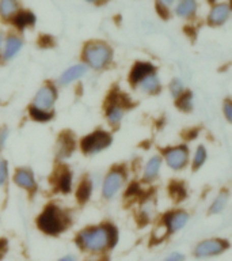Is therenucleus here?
I'll return each mask as SVG.
<instances>
[{"mask_svg": "<svg viewBox=\"0 0 232 261\" xmlns=\"http://www.w3.org/2000/svg\"><path fill=\"white\" fill-rule=\"evenodd\" d=\"M155 72V65L148 61H137L134 63L129 73V82L133 86H137L138 82L144 79L147 75Z\"/></svg>", "mask_w": 232, "mask_h": 261, "instance_id": "11", "label": "nucleus"}, {"mask_svg": "<svg viewBox=\"0 0 232 261\" xmlns=\"http://www.w3.org/2000/svg\"><path fill=\"white\" fill-rule=\"evenodd\" d=\"M138 87L141 91L147 94H158L162 89V83H160V79H159L158 73L152 72L150 75H147L144 79L138 82Z\"/></svg>", "mask_w": 232, "mask_h": 261, "instance_id": "18", "label": "nucleus"}, {"mask_svg": "<svg viewBox=\"0 0 232 261\" xmlns=\"http://www.w3.org/2000/svg\"><path fill=\"white\" fill-rule=\"evenodd\" d=\"M87 65L85 64H75L72 67H69L68 69H65L64 72L61 73V76L59 77V85L60 86H68L72 85L73 82H76L77 79H80L87 72Z\"/></svg>", "mask_w": 232, "mask_h": 261, "instance_id": "12", "label": "nucleus"}, {"mask_svg": "<svg viewBox=\"0 0 232 261\" xmlns=\"http://www.w3.org/2000/svg\"><path fill=\"white\" fill-rule=\"evenodd\" d=\"M168 90H170L171 95L177 99V98L185 91V86H183L182 81H181L179 77H174V79L170 82V85H168Z\"/></svg>", "mask_w": 232, "mask_h": 261, "instance_id": "28", "label": "nucleus"}, {"mask_svg": "<svg viewBox=\"0 0 232 261\" xmlns=\"http://www.w3.org/2000/svg\"><path fill=\"white\" fill-rule=\"evenodd\" d=\"M18 0H0V16L3 19H11L18 12Z\"/></svg>", "mask_w": 232, "mask_h": 261, "instance_id": "20", "label": "nucleus"}, {"mask_svg": "<svg viewBox=\"0 0 232 261\" xmlns=\"http://www.w3.org/2000/svg\"><path fill=\"white\" fill-rule=\"evenodd\" d=\"M85 2H89V3H95V2H98V0H85Z\"/></svg>", "mask_w": 232, "mask_h": 261, "instance_id": "38", "label": "nucleus"}, {"mask_svg": "<svg viewBox=\"0 0 232 261\" xmlns=\"http://www.w3.org/2000/svg\"><path fill=\"white\" fill-rule=\"evenodd\" d=\"M113 49L103 41H90L83 49V59L87 67L93 69H103L111 63Z\"/></svg>", "mask_w": 232, "mask_h": 261, "instance_id": "3", "label": "nucleus"}, {"mask_svg": "<svg viewBox=\"0 0 232 261\" xmlns=\"http://www.w3.org/2000/svg\"><path fill=\"white\" fill-rule=\"evenodd\" d=\"M177 106L183 112H190L193 109V94L190 91H183L178 98H177Z\"/></svg>", "mask_w": 232, "mask_h": 261, "instance_id": "26", "label": "nucleus"}, {"mask_svg": "<svg viewBox=\"0 0 232 261\" xmlns=\"http://www.w3.org/2000/svg\"><path fill=\"white\" fill-rule=\"evenodd\" d=\"M8 178V163L4 159H0V187L7 182Z\"/></svg>", "mask_w": 232, "mask_h": 261, "instance_id": "30", "label": "nucleus"}, {"mask_svg": "<svg viewBox=\"0 0 232 261\" xmlns=\"http://www.w3.org/2000/svg\"><path fill=\"white\" fill-rule=\"evenodd\" d=\"M34 22H36V16L33 15L30 11L16 12L15 16H14V24L20 30H23L28 26H33Z\"/></svg>", "mask_w": 232, "mask_h": 261, "instance_id": "24", "label": "nucleus"}, {"mask_svg": "<svg viewBox=\"0 0 232 261\" xmlns=\"http://www.w3.org/2000/svg\"><path fill=\"white\" fill-rule=\"evenodd\" d=\"M223 113L225 116V120L228 122L232 121V103H231V99L228 98L224 101V105H223Z\"/></svg>", "mask_w": 232, "mask_h": 261, "instance_id": "31", "label": "nucleus"}, {"mask_svg": "<svg viewBox=\"0 0 232 261\" xmlns=\"http://www.w3.org/2000/svg\"><path fill=\"white\" fill-rule=\"evenodd\" d=\"M163 261H185V256H183L182 253L174 252L171 253V254H168Z\"/></svg>", "mask_w": 232, "mask_h": 261, "instance_id": "33", "label": "nucleus"}, {"mask_svg": "<svg viewBox=\"0 0 232 261\" xmlns=\"http://www.w3.org/2000/svg\"><path fill=\"white\" fill-rule=\"evenodd\" d=\"M159 3L162 4V6H164V7H170L171 4L174 3V0H159Z\"/></svg>", "mask_w": 232, "mask_h": 261, "instance_id": "35", "label": "nucleus"}, {"mask_svg": "<svg viewBox=\"0 0 232 261\" xmlns=\"http://www.w3.org/2000/svg\"><path fill=\"white\" fill-rule=\"evenodd\" d=\"M8 139V129L7 128H0V150H3Z\"/></svg>", "mask_w": 232, "mask_h": 261, "instance_id": "32", "label": "nucleus"}, {"mask_svg": "<svg viewBox=\"0 0 232 261\" xmlns=\"http://www.w3.org/2000/svg\"><path fill=\"white\" fill-rule=\"evenodd\" d=\"M113 143V136L107 130L98 129L93 134L85 135L80 140L81 151L87 155H94L106 150Z\"/></svg>", "mask_w": 232, "mask_h": 261, "instance_id": "4", "label": "nucleus"}, {"mask_svg": "<svg viewBox=\"0 0 232 261\" xmlns=\"http://www.w3.org/2000/svg\"><path fill=\"white\" fill-rule=\"evenodd\" d=\"M57 101V89L50 83H46L41 87L34 95L32 108L37 110H42L46 113H53L54 105Z\"/></svg>", "mask_w": 232, "mask_h": 261, "instance_id": "7", "label": "nucleus"}, {"mask_svg": "<svg viewBox=\"0 0 232 261\" xmlns=\"http://www.w3.org/2000/svg\"><path fill=\"white\" fill-rule=\"evenodd\" d=\"M124 103L120 102L117 98H113V101L109 102L106 108V120L111 126H117L124 117Z\"/></svg>", "mask_w": 232, "mask_h": 261, "instance_id": "14", "label": "nucleus"}, {"mask_svg": "<svg viewBox=\"0 0 232 261\" xmlns=\"http://www.w3.org/2000/svg\"><path fill=\"white\" fill-rule=\"evenodd\" d=\"M208 158V151L207 148L204 146H198L195 148V152L193 155V162H191V167H193V170L197 171L198 169L204 166V163L207 162Z\"/></svg>", "mask_w": 232, "mask_h": 261, "instance_id": "25", "label": "nucleus"}, {"mask_svg": "<svg viewBox=\"0 0 232 261\" xmlns=\"http://www.w3.org/2000/svg\"><path fill=\"white\" fill-rule=\"evenodd\" d=\"M189 147L186 144H178V146L167 147L163 151V158L166 161L167 166L170 167L171 170L179 171L183 170L189 163Z\"/></svg>", "mask_w": 232, "mask_h": 261, "instance_id": "6", "label": "nucleus"}, {"mask_svg": "<svg viewBox=\"0 0 232 261\" xmlns=\"http://www.w3.org/2000/svg\"><path fill=\"white\" fill-rule=\"evenodd\" d=\"M160 169H162V156L155 155V156L148 159V162L146 163L144 171H142V179L146 182H152L158 178Z\"/></svg>", "mask_w": 232, "mask_h": 261, "instance_id": "16", "label": "nucleus"}, {"mask_svg": "<svg viewBox=\"0 0 232 261\" xmlns=\"http://www.w3.org/2000/svg\"><path fill=\"white\" fill-rule=\"evenodd\" d=\"M228 199H229V195H228L227 191L220 192L219 195L215 197V200H213V203L211 204V207H209V214H212V215L221 214L225 210V207H227Z\"/></svg>", "mask_w": 232, "mask_h": 261, "instance_id": "21", "label": "nucleus"}, {"mask_svg": "<svg viewBox=\"0 0 232 261\" xmlns=\"http://www.w3.org/2000/svg\"><path fill=\"white\" fill-rule=\"evenodd\" d=\"M229 248V242L223 238H209L201 241L194 249V256L197 258H208V257L219 256Z\"/></svg>", "mask_w": 232, "mask_h": 261, "instance_id": "8", "label": "nucleus"}, {"mask_svg": "<svg viewBox=\"0 0 232 261\" xmlns=\"http://www.w3.org/2000/svg\"><path fill=\"white\" fill-rule=\"evenodd\" d=\"M75 241L81 250L90 253H103L115 246L118 241V231L113 224H99L81 230Z\"/></svg>", "mask_w": 232, "mask_h": 261, "instance_id": "1", "label": "nucleus"}, {"mask_svg": "<svg viewBox=\"0 0 232 261\" xmlns=\"http://www.w3.org/2000/svg\"><path fill=\"white\" fill-rule=\"evenodd\" d=\"M23 46V41L18 36H8L4 46L2 48V57L3 60H11L20 52V49Z\"/></svg>", "mask_w": 232, "mask_h": 261, "instance_id": "15", "label": "nucleus"}, {"mask_svg": "<svg viewBox=\"0 0 232 261\" xmlns=\"http://www.w3.org/2000/svg\"><path fill=\"white\" fill-rule=\"evenodd\" d=\"M28 113H30V117L33 120H36L38 122H46L53 117V113H46V112H42V110H37L32 108V106L28 109Z\"/></svg>", "mask_w": 232, "mask_h": 261, "instance_id": "29", "label": "nucleus"}, {"mask_svg": "<svg viewBox=\"0 0 232 261\" xmlns=\"http://www.w3.org/2000/svg\"><path fill=\"white\" fill-rule=\"evenodd\" d=\"M57 191L61 193H69L72 189V173L69 170H63L59 173L56 182Z\"/></svg>", "mask_w": 232, "mask_h": 261, "instance_id": "22", "label": "nucleus"}, {"mask_svg": "<svg viewBox=\"0 0 232 261\" xmlns=\"http://www.w3.org/2000/svg\"><path fill=\"white\" fill-rule=\"evenodd\" d=\"M229 14H231V8L229 6L225 3L217 4L215 7L212 8L209 15H208V22L212 26H221L228 20L229 18Z\"/></svg>", "mask_w": 232, "mask_h": 261, "instance_id": "13", "label": "nucleus"}, {"mask_svg": "<svg viewBox=\"0 0 232 261\" xmlns=\"http://www.w3.org/2000/svg\"><path fill=\"white\" fill-rule=\"evenodd\" d=\"M126 181L125 167L115 166L105 175L103 184H102V196L106 200L113 199L118 192L121 191Z\"/></svg>", "mask_w": 232, "mask_h": 261, "instance_id": "5", "label": "nucleus"}, {"mask_svg": "<svg viewBox=\"0 0 232 261\" xmlns=\"http://www.w3.org/2000/svg\"><path fill=\"white\" fill-rule=\"evenodd\" d=\"M4 246H6V241H0V257L3 256V253L6 252V250H4Z\"/></svg>", "mask_w": 232, "mask_h": 261, "instance_id": "36", "label": "nucleus"}, {"mask_svg": "<svg viewBox=\"0 0 232 261\" xmlns=\"http://www.w3.org/2000/svg\"><path fill=\"white\" fill-rule=\"evenodd\" d=\"M12 181L20 187L22 189H26L28 192L37 191V182L34 178V173H33L28 167H19L16 169L12 177Z\"/></svg>", "mask_w": 232, "mask_h": 261, "instance_id": "10", "label": "nucleus"}, {"mask_svg": "<svg viewBox=\"0 0 232 261\" xmlns=\"http://www.w3.org/2000/svg\"><path fill=\"white\" fill-rule=\"evenodd\" d=\"M59 261H77L76 256H73V254H67V256L61 257Z\"/></svg>", "mask_w": 232, "mask_h": 261, "instance_id": "34", "label": "nucleus"}, {"mask_svg": "<svg viewBox=\"0 0 232 261\" xmlns=\"http://www.w3.org/2000/svg\"><path fill=\"white\" fill-rule=\"evenodd\" d=\"M71 223L68 214L56 204H49L37 218V226L48 236H59L64 232Z\"/></svg>", "mask_w": 232, "mask_h": 261, "instance_id": "2", "label": "nucleus"}, {"mask_svg": "<svg viewBox=\"0 0 232 261\" xmlns=\"http://www.w3.org/2000/svg\"><path fill=\"white\" fill-rule=\"evenodd\" d=\"M91 193H93V182L91 179L84 178L79 184L76 191V199L79 203H85L89 201V199L91 197Z\"/></svg>", "mask_w": 232, "mask_h": 261, "instance_id": "23", "label": "nucleus"}, {"mask_svg": "<svg viewBox=\"0 0 232 261\" xmlns=\"http://www.w3.org/2000/svg\"><path fill=\"white\" fill-rule=\"evenodd\" d=\"M3 48V36H2V33H0V50Z\"/></svg>", "mask_w": 232, "mask_h": 261, "instance_id": "37", "label": "nucleus"}, {"mask_svg": "<svg viewBox=\"0 0 232 261\" xmlns=\"http://www.w3.org/2000/svg\"><path fill=\"white\" fill-rule=\"evenodd\" d=\"M209 2H215V0H209Z\"/></svg>", "mask_w": 232, "mask_h": 261, "instance_id": "39", "label": "nucleus"}, {"mask_svg": "<svg viewBox=\"0 0 232 261\" xmlns=\"http://www.w3.org/2000/svg\"><path fill=\"white\" fill-rule=\"evenodd\" d=\"M168 191H170V196L174 200H183L185 197H186V189H185V185L178 182V181L171 182Z\"/></svg>", "mask_w": 232, "mask_h": 261, "instance_id": "27", "label": "nucleus"}, {"mask_svg": "<svg viewBox=\"0 0 232 261\" xmlns=\"http://www.w3.org/2000/svg\"><path fill=\"white\" fill-rule=\"evenodd\" d=\"M75 150V139L71 134H63L57 142V156L60 159L68 158Z\"/></svg>", "mask_w": 232, "mask_h": 261, "instance_id": "17", "label": "nucleus"}, {"mask_svg": "<svg viewBox=\"0 0 232 261\" xmlns=\"http://www.w3.org/2000/svg\"><path fill=\"white\" fill-rule=\"evenodd\" d=\"M197 11V0H179L175 14L181 18H191Z\"/></svg>", "mask_w": 232, "mask_h": 261, "instance_id": "19", "label": "nucleus"}, {"mask_svg": "<svg viewBox=\"0 0 232 261\" xmlns=\"http://www.w3.org/2000/svg\"><path fill=\"white\" fill-rule=\"evenodd\" d=\"M189 214L186 211H182V210H177V211L167 212L166 215L163 216V222L164 227L167 228L168 234H172V232H177L179 230H182L185 226L189 222Z\"/></svg>", "mask_w": 232, "mask_h": 261, "instance_id": "9", "label": "nucleus"}]
</instances>
